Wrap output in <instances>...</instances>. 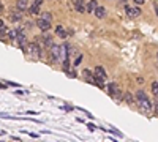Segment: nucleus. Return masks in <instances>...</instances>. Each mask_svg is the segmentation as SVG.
Wrapping results in <instances>:
<instances>
[{
  "mask_svg": "<svg viewBox=\"0 0 158 142\" xmlns=\"http://www.w3.org/2000/svg\"><path fill=\"white\" fill-rule=\"evenodd\" d=\"M136 103L139 104L142 112H150L152 111V104H150V99L147 98L146 92L144 90H138L136 92Z\"/></svg>",
  "mask_w": 158,
  "mask_h": 142,
  "instance_id": "1",
  "label": "nucleus"
},
{
  "mask_svg": "<svg viewBox=\"0 0 158 142\" xmlns=\"http://www.w3.org/2000/svg\"><path fill=\"white\" fill-rule=\"evenodd\" d=\"M25 54H30L33 58H41V56H43V49L38 46L36 41H33V43H29V44H27Z\"/></svg>",
  "mask_w": 158,
  "mask_h": 142,
  "instance_id": "2",
  "label": "nucleus"
},
{
  "mask_svg": "<svg viewBox=\"0 0 158 142\" xmlns=\"http://www.w3.org/2000/svg\"><path fill=\"white\" fill-rule=\"evenodd\" d=\"M108 93L115 99V101H122V99H123V95H122V92H120V87L115 84V82L108 84Z\"/></svg>",
  "mask_w": 158,
  "mask_h": 142,
  "instance_id": "3",
  "label": "nucleus"
},
{
  "mask_svg": "<svg viewBox=\"0 0 158 142\" xmlns=\"http://www.w3.org/2000/svg\"><path fill=\"white\" fill-rule=\"evenodd\" d=\"M49 60H51V63H55L60 60V46L52 44L49 48Z\"/></svg>",
  "mask_w": 158,
  "mask_h": 142,
  "instance_id": "4",
  "label": "nucleus"
},
{
  "mask_svg": "<svg viewBox=\"0 0 158 142\" xmlns=\"http://www.w3.org/2000/svg\"><path fill=\"white\" fill-rule=\"evenodd\" d=\"M17 43H19V46H21V49L25 52V49H27V44H29V41H27V36L22 33V32H19L17 30Z\"/></svg>",
  "mask_w": 158,
  "mask_h": 142,
  "instance_id": "5",
  "label": "nucleus"
},
{
  "mask_svg": "<svg viewBox=\"0 0 158 142\" xmlns=\"http://www.w3.org/2000/svg\"><path fill=\"white\" fill-rule=\"evenodd\" d=\"M35 25L38 27L40 30H43V32H48V30L51 29V22L44 21V19H38V21L35 22Z\"/></svg>",
  "mask_w": 158,
  "mask_h": 142,
  "instance_id": "6",
  "label": "nucleus"
},
{
  "mask_svg": "<svg viewBox=\"0 0 158 142\" xmlns=\"http://www.w3.org/2000/svg\"><path fill=\"white\" fill-rule=\"evenodd\" d=\"M125 11H127V14L130 17H138L139 14H141V10H139L138 6H125Z\"/></svg>",
  "mask_w": 158,
  "mask_h": 142,
  "instance_id": "7",
  "label": "nucleus"
},
{
  "mask_svg": "<svg viewBox=\"0 0 158 142\" xmlns=\"http://www.w3.org/2000/svg\"><path fill=\"white\" fill-rule=\"evenodd\" d=\"M10 17H11V21H13V22H19V21H22V11H19V10L16 8V10H13V11H11Z\"/></svg>",
  "mask_w": 158,
  "mask_h": 142,
  "instance_id": "8",
  "label": "nucleus"
},
{
  "mask_svg": "<svg viewBox=\"0 0 158 142\" xmlns=\"http://www.w3.org/2000/svg\"><path fill=\"white\" fill-rule=\"evenodd\" d=\"M74 8L78 13H86V2L84 0H74Z\"/></svg>",
  "mask_w": 158,
  "mask_h": 142,
  "instance_id": "9",
  "label": "nucleus"
},
{
  "mask_svg": "<svg viewBox=\"0 0 158 142\" xmlns=\"http://www.w3.org/2000/svg\"><path fill=\"white\" fill-rule=\"evenodd\" d=\"M93 14L98 17V19H103V17H106V14H108V11H106L104 6H100V5H98V8L93 11Z\"/></svg>",
  "mask_w": 158,
  "mask_h": 142,
  "instance_id": "10",
  "label": "nucleus"
},
{
  "mask_svg": "<svg viewBox=\"0 0 158 142\" xmlns=\"http://www.w3.org/2000/svg\"><path fill=\"white\" fill-rule=\"evenodd\" d=\"M96 8H98V2H96V0H90L86 5V13H93Z\"/></svg>",
  "mask_w": 158,
  "mask_h": 142,
  "instance_id": "11",
  "label": "nucleus"
},
{
  "mask_svg": "<svg viewBox=\"0 0 158 142\" xmlns=\"http://www.w3.org/2000/svg\"><path fill=\"white\" fill-rule=\"evenodd\" d=\"M93 74L96 76V77H101V79H106V70L103 66H95V71H93Z\"/></svg>",
  "mask_w": 158,
  "mask_h": 142,
  "instance_id": "12",
  "label": "nucleus"
},
{
  "mask_svg": "<svg viewBox=\"0 0 158 142\" xmlns=\"http://www.w3.org/2000/svg\"><path fill=\"white\" fill-rule=\"evenodd\" d=\"M82 77H84V81H87L89 84H93V73H92L90 70L82 71Z\"/></svg>",
  "mask_w": 158,
  "mask_h": 142,
  "instance_id": "13",
  "label": "nucleus"
},
{
  "mask_svg": "<svg viewBox=\"0 0 158 142\" xmlns=\"http://www.w3.org/2000/svg\"><path fill=\"white\" fill-rule=\"evenodd\" d=\"M16 6H17V10H19V11L27 10V8H29V0H17Z\"/></svg>",
  "mask_w": 158,
  "mask_h": 142,
  "instance_id": "14",
  "label": "nucleus"
},
{
  "mask_svg": "<svg viewBox=\"0 0 158 142\" xmlns=\"http://www.w3.org/2000/svg\"><path fill=\"white\" fill-rule=\"evenodd\" d=\"M27 13L29 14H32V16H36V14H40V6H36V5H29V8H27Z\"/></svg>",
  "mask_w": 158,
  "mask_h": 142,
  "instance_id": "15",
  "label": "nucleus"
},
{
  "mask_svg": "<svg viewBox=\"0 0 158 142\" xmlns=\"http://www.w3.org/2000/svg\"><path fill=\"white\" fill-rule=\"evenodd\" d=\"M55 32H57V33L60 35V38H63V40L68 36V33L63 30V27H62V25H57V27H55Z\"/></svg>",
  "mask_w": 158,
  "mask_h": 142,
  "instance_id": "16",
  "label": "nucleus"
},
{
  "mask_svg": "<svg viewBox=\"0 0 158 142\" xmlns=\"http://www.w3.org/2000/svg\"><path fill=\"white\" fill-rule=\"evenodd\" d=\"M123 98L127 99V103L130 104V106H133V104L136 103V101H134V98H133V95L130 93V92H127V93H125V97H123Z\"/></svg>",
  "mask_w": 158,
  "mask_h": 142,
  "instance_id": "17",
  "label": "nucleus"
},
{
  "mask_svg": "<svg viewBox=\"0 0 158 142\" xmlns=\"http://www.w3.org/2000/svg\"><path fill=\"white\" fill-rule=\"evenodd\" d=\"M7 35H8V38H10V40H16L17 38V30H8Z\"/></svg>",
  "mask_w": 158,
  "mask_h": 142,
  "instance_id": "18",
  "label": "nucleus"
},
{
  "mask_svg": "<svg viewBox=\"0 0 158 142\" xmlns=\"http://www.w3.org/2000/svg\"><path fill=\"white\" fill-rule=\"evenodd\" d=\"M41 19H44V21H48V22H51L52 21V16H51V13H48V11H44L43 14H41Z\"/></svg>",
  "mask_w": 158,
  "mask_h": 142,
  "instance_id": "19",
  "label": "nucleus"
},
{
  "mask_svg": "<svg viewBox=\"0 0 158 142\" xmlns=\"http://www.w3.org/2000/svg\"><path fill=\"white\" fill-rule=\"evenodd\" d=\"M152 92L155 95V98H158V82H153L152 84Z\"/></svg>",
  "mask_w": 158,
  "mask_h": 142,
  "instance_id": "20",
  "label": "nucleus"
},
{
  "mask_svg": "<svg viewBox=\"0 0 158 142\" xmlns=\"http://www.w3.org/2000/svg\"><path fill=\"white\" fill-rule=\"evenodd\" d=\"M5 32H7V24L0 19V33H5Z\"/></svg>",
  "mask_w": 158,
  "mask_h": 142,
  "instance_id": "21",
  "label": "nucleus"
},
{
  "mask_svg": "<svg viewBox=\"0 0 158 142\" xmlns=\"http://www.w3.org/2000/svg\"><path fill=\"white\" fill-rule=\"evenodd\" d=\"M81 62H82V56H81V54H79V56L76 57V60L73 62V65H74V66H78V65H79V63H81Z\"/></svg>",
  "mask_w": 158,
  "mask_h": 142,
  "instance_id": "22",
  "label": "nucleus"
},
{
  "mask_svg": "<svg viewBox=\"0 0 158 142\" xmlns=\"http://www.w3.org/2000/svg\"><path fill=\"white\" fill-rule=\"evenodd\" d=\"M153 111L155 114H158V98H155V101H153Z\"/></svg>",
  "mask_w": 158,
  "mask_h": 142,
  "instance_id": "23",
  "label": "nucleus"
},
{
  "mask_svg": "<svg viewBox=\"0 0 158 142\" xmlns=\"http://www.w3.org/2000/svg\"><path fill=\"white\" fill-rule=\"evenodd\" d=\"M25 115H38V112H35V111H27Z\"/></svg>",
  "mask_w": 158,
  "mask_h": 142,
  "instance_id": "24",
  "label": "nucleus"
},
{
  "mask_svg": "<svg viewBox=\"0 0 158 142\" xmlns=\"http://www.w3.org/2000/svg\"><path fill=\"white\" fill-rule=\"evenodd\" d=\"M41 3H43V0H33V5H36V6H40Z\"/></svg>",
  "mask_w": 158,
  "mask_h": 142,
  "instance_id": "25",
  "label": "nucleus"
},
{
  "mask_svg": "<svg viewBox=\"0 0 158 142\" xmlns=\"http://www.w3.org/2000/svg\"><path fill=\"white\" fill-rule=\"evenodd\" d=\"M133 2H134V3H136V5H142V3H144V2H146V0H133Z\"/></svg>",
  "mask_w": 158,
  "mask_h": 142,
  "instance_id": "26",
  "label": "nucleus"
},
{
  "mask_svg": "<svg viewBox=\"0 0 158 142\" xmlns=\"http://www.w3.org/2000/svg\"><path fill=\"white\" fill-rule=\"evenodd\" d=\"M68 76L70 77H76V73H74V71H68Z\"/></svg>",
  "mask_w": 158,
  "mask_h": 142,
  "instance_id": "27",
  "label": "nucleus"
},
{
  "mask_svg": "<svg viewBox=\"0 0 158 142\" xmlns=\"http://www.w3.org/2000/svg\"><path fill=\"white\" fill-rule=\"evenodd\" d=\"M25 24H27V27L30 29V27H33V25H35V22H30V21H29V22H25Z\"/></svg>",
  "mask_w": 158,
  "mask_h": 142,
  "instance_id": "28",
  "label": "nucleus"
},
{
  "mask_svg": "<svg viewBox=\"0 0 158 142\" xmlns=\"http://www.w3.org/2000/svg\"><path fill=\"white\" fill-rule=\"evenodd\" d=\"M3 11H5V8H3V3H2V2H0V14H2V13H3Z\"/></svg>",
  "mask_w": 158,
  "mask_h": 142,
  "instance_id": "29",
  "label": "nucleus"
},
{
  "mask_svg": "<svg viewBox=\"0 0 158 142\" xmlns=\"http://www.w3.org/2000/svg\"><path fill=\"white\" fill-rule=\"evenodd\" d=\"M0 89H7V87H5V85H3V84H0Z\"/></svg>",
  "mask_w": 158,
  "mask_h": 142,
  "instance_id": "30",
  "label": "nucleus"
},
{
  "mask_svg": "<svg viewBox=\"0 0 158 142\" xmlns=\"http://www.w3.org/2000/svg\"><path fill=\"white\" fill-rule=\"evenodd\" d=\"M155 11H157V16H158V6H157V8H155Z\"/></svg>",
  "mask_w": 158,
  "mask_h": 142,
  "instance_id": "31",
  "label": "nucleus"
}]
</instances>
